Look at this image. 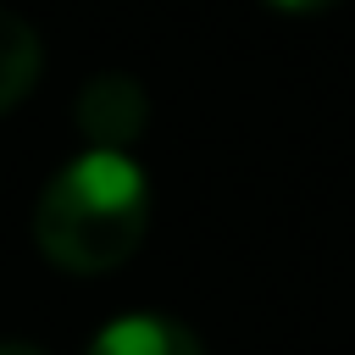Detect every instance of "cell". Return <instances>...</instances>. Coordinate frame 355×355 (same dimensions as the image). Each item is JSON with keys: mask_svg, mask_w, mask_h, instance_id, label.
Instances as JSON below:
<instances>
[{"mask_svg": "<svg viewBox=\"0 0 355 355\" xmlns=\"http://www.w3.org/2000/svg\"><path fill=\"white\" fill-rule=\"evenodd\" d=\"M144 227H150V183L128 150L89 144L83 155L50 172L33 205V239L44 261L78 277L122 266L144 244Z\"/></svg>", "mask_w": 355, "mask_h": 355, "instance_id": "obj_1", "label": "cell"}, {"mask_svg": "<svg viewBox=\"0 0 355 355\" xmlns=\"http://www.w3.org/2000/svg\"><path fill=\"white\" fill-rule=\"evenodd\" d=\"M72 116H78V133H83L89 144H100V150H128V144L144 133V122H150V100H144V89H139V78H128V72H94V78L78 89Z\"/></svg>", "mask_w": 355, "mask_h": 355, "instance_id": "obj_2", "label": "cell"}, {"mask_svg": "<svg viewBox=\"0 0 355 355\" xmlns=\"http://www.w3.org/2000/svg\"><path fill=\"white\" fill-rule=\"evenodd\" d=\"M83 355H205V344L178 322V316H161V311H128V316H111Z\"/></svg>", "mask_w": 355, "mask_h": 355, "instance_id": "obj_3", "label": "cell"}, {"mask_svg": "<svg viewBox=\"0 0 355 355\" xmlns=\"http://www.w3.org/2000/svg\"><path fill=\"white\" fill-rule=\"evenodd\" d=\"M44 67V44L33 33V22H22L17 11H0V111H11L17 100L33 94Z\"/></svg>", "mask_w": 355, "mask_h": 355, "instance_id": "obj_4", "label": "cell"}, {"mask_svg": "<svg viewBox=\"0 0 355 355\" xmlns=\"http://www.w3.org/2000/svg\"><path fill=\"white\" fill-rule=\"evenodd\" d=\"M272 11H288V17H311V11H327V6H338V0H266Z\"/></svg>", "mask_w": 355, "mask_h": 355, "instance_id": "obj_5", "label": "cell"}, {"mask_svg": "<svg viewBox=\"0 0 355 355\" xmlns=\"http://www.w3.org/2000/svg\"><path fill=\"white\" fill-rule=\"evenodd\" d=\"M0 355H44V349H33V344H0Z\"/></svg>", "mask_w": 355, "mask_h": 355, "instance_id": "obj_6", "label": "cell"}]
</instances>
